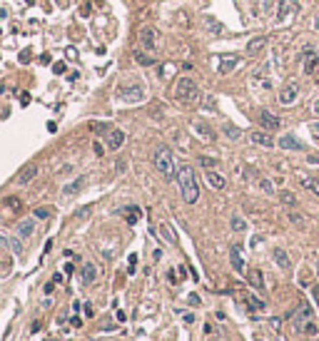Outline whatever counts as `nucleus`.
Here are the masks:
<instances>
[{"label":"nucleus","instance_id":"f257e3e1","mask_svg":"<svg viewBox=\"0 0 319 341\" xmlns=\"http://www.w3.org/2000/svg\"><path fill=\"white\" fill-rule=\"evenodd\" d=\"M177 184H180V192H182V199L187 204H195L200 199V184H197V177H195V169L189 164L177 167Z\"/></svg>","mask_w":319,"mask_h":341},{"label":"nucleus","instance_id":"f03ea898","mask_svg":"<svg viewBox=\"0 0 319 341\" xmlns=\"http://www.w3.org/2000/svg\"><path fill=\"white\" fill-rule=\"evenodd\" d=\"M152 162H155V169L165 179H177V164H175V155L169 147H157Z\"/></svg>","mask_w":319,"mask_h":341},{"label":"nucleus","instance_id":"7ed1b4c3","mask_svg":"<svg viewBox=\"0 0 319 341\" xmlns=\"http://www.w3.org/2000/svg\"><path fill=\"white\" fill-rule=\"evenodd\" d=\"M175 100L182 102V105H197L200 102V88H197V82L189 77V75H185V77L177 80V85H175Z\"/></svg>","mask_w":319,"mask_h":341},{"label":"nucleus","instance_id":"20e7f679","mask_svg":"<svg viewBox=\"0 0 319 341\" xmlns=\"http://www.w3.org/2000/svg\"><path fill=\"white\" fill-rule=\"evenodd\" d=\"M140 45H142V50H147V53H157V48H160L157 30L150 28V25L140 28Z\"/></svg>","mask_w":319,"mask_h":341},{"label":"nucleus","instance_id":"39448f33","mask_svg":"<svg viewBox=\"0 0 319 341\" xmlns=\"http://www.w3.org/2000/svg\"><path fill=\"white\" fill-rule=\"evenodd\" d=\"M300 92H302V88H300V82H287L284 88H282V92H280V105H294L297 102V97H300Z\"/></svg>","mask_w":319,"mask_h":341},{"label":"nucleus","instance_id":"423d86ee","mask_svg":"<svg viewBox=\"0 0 319 341\" xmlns=\"http://www.w3.org/2000/svg\"><path fill=\"white\" fill-rule=\"evenodd\" d=\"M297 13H300V0H280V5H277V18L280 20H287Z\"/></svg>","mask_w":319,"mask_h":341},{"label":"nucleus","instance_id":"0eeeda50","mask_svg":"<svg viewBox=\"0 0 319 341\" xmlns=\"http://www.w3.org/2000/svg\"><path fill=\"white\" fill-rule=\"evenodd\" d=\"M122 100H127V102H142L145 100V88H142L140 82L130 85V88H122Z\"/></svg>","mask_w":319,"mask_h":341},{"label":"nucleus","instance_id":"6e6552de","mask_svg":"<svg viewBox=\"0 0 319 341\" xmlns=\"http://www.w3.org/2000/svg\"><path fill=\"white\" fill-rule=\"evenodd\" d=\"M229 262H232V269H235L237 274H244V271H247L244 259H242V247H240V244L229 247Z\"/></svg>","mask_w":319,"mask_h":341},{"label":"nucleus","instance_id":"1a4fd4ad","mask_svg":"<svg viewBox=\"0 0 319 341\" xmlns=\"http://www.w3.org/2000/svg\"><path fill=\"white\" fill-rule=\"evenodd\" d=\"M260 125L264 127L267 132H272V130H280V127H282V120L277 115H272L269 110H262L260 112Z\"/></svg>","mask_w":319,"mask_h":341},{"label":"nucleus","instance_id":"9d476101","mask_svg":"<svg viewBox=\"0 0 319 341\" xmlns=\"http://www.w3.org/2000/svg\"><path fill=\"white\" fill-rule=\"evenodd\" d=\"M277 144L282 147V150H294V152H302V150H307V144H304L302 140H297L294 135H282Z\"/></svg>","mask_w":319,"mask_h":341},{"label":"nucleus","instance_id":"9b49d317","mask_svg":"<svg viewBox=\"0 0 319 341\" xmlns=\"http://www.w3.org/2000/svg\"><path fill=\"white\" fill-rule=\"evenodd\" d=\"M267 35H257V37H252L249 42H247V55L252 57V55H260L264 48H267Z\"/></svg>","mask_w":319,"mask_h":341},{"label":"nucleus","instance_id":"f8f14e48","mask_svg":"<svg viewBox=\"0 0 319 341\" xmlns=\"http://www.w3.org/2000/svg\"><path fill=\"white\" fill-rule=\"evenodd\" d=\"M249 140L254 142V144H260V147H274V140H272V135L267 132V130H257V132H249Z\"/></svg>","mask_w":319,"mask_h":341},{"label":"nucleus","instance_id":"ddd939ff","mask_svg":"<svg viewBox=\"0 0 319 341\" xmlns=\"http://www.w3.org/2000/svg\"><path fill=\"white\" fill-rule=\"evenodd\" d=\"M205 179H207V184H209L212 189H225V184H227V179L217 172V169H207V172H205Z\"/></svg>","mask_w":319,"mask_h":341},{"label":"nucleus","instance_id":"4468645a","mask_svg":"<svg viewBox=\"0 0 319 341\" xmlns=\"http://www.w3.org/2000/svg\"><path fill=\"white\" fill-rule=\"evenodd\" d=\"M122 144H125V132L122 130H110V135H108V150L115 152V150H120Z\"/></svg>","mask_w":319,"mask_h":341},{"label":"nucleus","instance_id":"2eb2a0df","mask_svg":"<svg viewBox=\"0 0 319 341\" xmlns=\"http://www.w3.org/2000/svg\"><path fill=\"white\" fill-rule=\"evenodd\" d=\"M85 184H88V177H77L75 182H70V184H65V187H62V195H65V197L80 195V192H82V187H85Z\"/></svg>","mask_w":319,"mask_h":341},{"label":"nucleus","instance_id":"dca6fc26","mask_svg":"<svg viewBox=\"0 0 319 341\" xmlns=\"http://www.w3.org/2000/svg\"><path fill=\"white\" fill-rule=\"evenodd\" d=\"M33 234H35V219L28 217V219H23V222L18 224V237L20 239H30Z\"/></svg>","mask_w":319,"mask_h":341},{"label":"nucleus","instance_id":"f3484780","mask_svg":"<svg viewBox=\"0 0 319 341\" xmlns=\"http://www.w3.org/2000/svg\"><path fill=\"white\" fill-rule=\"evenodd\" d=\"M304 55H307V57H304V72H307V75H312V72L317 70L319 55H317V50H314V48H307V50H304Z\"/></svg>","mask_w":319,"mask_h":341},{"label":"nucleus","instance_id":"a211bd4d","mask_svg":"<svg viewBox=\"0 0 319 341\" xmlns=\"http://www.w3.org/2000/svg\"><path fill=\"white\" fill-rule=\"evenodd\" d=\"M272 257H274V262H277L280 269H289V267H292V259H289V254H287L284 249H274Z\"/></svg>","mask_w":319,"mask_h":341},{"label":"nucleus","instance_id":"6ab92c4d","mask_svg":"<svg viewBox=\"0 0 319 341\" xmlns=\"http://www.w3.org/2000/svg\"><path fill=\"white\" fill-rule=\"evenodd\" d=\"M38 177V164H28L23 172L18 175V184H28L30 179H35Z\"/></svg>","mask_w":319,"mask_h":341},{"label":"nucleus","instance_id":"aec40b11","mask_svg":"<svg viewBox=\"0 0 319 341\" xmlns=\"http://www.w3.org/2000/svg\"><path fill=\"white\" fill-rule=\"evenodd\" d=\"M300 182H302V187H304L307 192H312L314 197H319V179H317V177H307V175H302Z\"/></svg>","mask_w":319,"mask_h":341},{"label":"nucleus","instance_id":"412c9836","mask_svg":"<svg viewBox=\"0 0 319 341\" xmlns=\"http://www.w3.org/2000/svg\"><path fill=\"white\" fill-rule=\"evenodd\" d=\"M247 282H249L254 289H264V279H262V271H260V269H249V271H247Z\"/></svg>","mask_w":319,"mask_h":341},{"label":"nucleus","instance_id":"4be33fe9","mask_svg":"<svg viewBox=\"0 0 319 341\" xmlns=\"http://www.w3.org/2000/svg\"><path fill=\"white\" fill-rule=\"evenodd\" d=\"M95 279H97V267L88 262V264L82 267V282H85V284H93Z\"/></svg>","mask_w":319,"mask_h":341},{"label":"nucleus","instance_id":"5701e85b","mask_svg":"<svg viewBox=\"0 0 319 341\" xmlns=\"http://www.w3.org/2000/svg\"><path fill=\"white\" fill-rule=\"evenodd\" d=\"M132 55H135V60L140 62V65H145V68L155 65V57H152V55H147V50H135Z\"/></svg>","mask_w":319,"mask_h":341},{"label":"nucleus","instance_id":"b1692460","mask_svg":"<svg viewBox=\"0 0 319 341\" xmlns=\"http://www.w3.org/2000/svg\"><path fill=\"white\" fill-rule=\"evenodd\" d=\"M192 127H195V130L200 132V137H205V140H215V132H212L209 127L205 125V122H200V120H197V122H195Z\"/></svg>","mask_w":319,"mask_h":341},{"label":"nucleus","instance_id":"393cba45","mask_svg":"<svg viewBox=\"0 0 319 341\" xmlns=\"http://www.w3.org/2000/svg\"><path fill=\"white\" fill-rule=\"evenodd\" d=\"M160 234H162V239H165V242H169V244H175V239H177L169 224H160Z\"/></svg>","mask_w":319,"mask_h":341},{"label":"nucleus","instance_id":"a878e982","mask_svg":"<svg viewBox=\"0 0 319 341\" xmlns=\"http://www.w3.org/2000/svg\"><path fill=\"white\" fill-rule=\"evenodd\" d=\"M229 227H232V232H244V229H247V222H244L240 215H232V219H229Z\"/></svg>","mask_w":319,"mask_h":341},{"label":"nucleus","instance_id":"bb28decb","mask_svg":"<svg viewBox=\"0 0 319 341\" xmlns=\"http://www.w3.org/2000/svg\"><path fill=\"white\" fill-rule=\"evenodd\" d=\"M205 25L212 30V35H220V33H222V23H217V20L212 18V15H207V18H205Z\"/></svg>","mask_w":319,"mask_h":341},{"label":"nucleus","instance_id":"cd10ccee","mask_svg":"<svg viewBox=\"0 0 319 341\" xmlns=\"http://www.w3.org/2000/svg\"><path fill=\"white\" fill-rule=\"evenodd\" d=\"M235 65H237V57H225V60L220 62V72H222V75H227V72H229L232 68H235Z\"/></svg>","mask_w":319,"mask_h":341},{"label":"nucleus","instance_id":"c85d7f7f","mask_svg":"<svg viewBox=\"0 0 319 341\" xmlns=\"http://www.w3.org/2000/svg\"><path fill=\"white\" fill-rule=\"evenodd\" d=\"M280 199H282V204H287V207H294V204H297V197L292 195L289 189H282V192H280Z\"/></svg>","mask_w":319,"mask_h":341},{"label":"nucleus","instance_id":"c756f323","mask_svg":"<svg viewBox=\"0 0 319 341\" xmlns=\"http://www.w3.org/2000/svg\"><path fill=\"white\" fill-rule=\"evenodd\" d=\"M222 132H225V137H229V140H240V135H242L235 125H225V127H222Z\"/></svg>","mask_w":319,"mask_h":341},{"label":"nucleus","instance_id":"7c9ffc66","mask_svg":"<svg viewBox=\"0 0 319 341\" xmlns=\"http://www.w3.org/2000/svg\"><path fill=\"white\" fill-rule=\"evenodd\" d=\"M247 306H252L254 311H262V309H264V302H262V299H257V296H252V294H249V296H247Z\"/></svg>","mask_w":319,"mask_h":341},{"label":"nucleus","instance_id":"2f4dec72","mask_svg":"<svg viewBox=\"0 0 319 341\" xmlns=\"http://www.w3.org/2000/svg\"><path fill=\"white\" fill-rule=\"evenodd\" d=\"M125 219L130 222V224H135V222L140 219V209H137V207H130V209L125 212Z\"/></svg>","mask_w":319,"mask_h":341},{"label":"nucleus","instance_id":"473e14b6","mask_svg":"<svg viewBox=\"0 0 319 341\" xmlns=\"http://www.w3.org/2000/svg\"><path fill=\"white\" fill-rule=\"evenodd\" d=\"M8 242H10L13 254H15V257H20V254H23V244H20V239L18 237H8Z\"/></svg>","mask_w":319,"mask_h":341},{"label":"nucleus","instance_id":"72a5a7b5","mask_svg":"<svg viewBox=\"0 0 319 341\" xmlns=\"http://www.w3.org/2000/svg\"><path fill=\"white\" fill-rule=\"evenodd\" d=\"M287 217H289V222H292V224H297V227H307V219H304L302 215H297V212H289Z\"/></svg>","mask_w":319,"mask_h":341},{"label":"nucleus","instance_id":"f704fd0d","mask_svg":"<svg viewBox=\"0 0 319 341\" xmlns=\"http://www.w3.org/2000/svg\"><path fill=\"white\" fill-rule=\"evenodd\" d=\"M302 331H304V334H309V336H317V334H319V326H317L314 322H309V319H307V322H304V326H302Z\"/></svg>","mask_w":319,"mask_h":341},{"label":"nucleus","instance_id":"c9c22d12","mask_svg":"<svg viewBox=\"0 0 319 341\" xmlns=\"http://www.w3.org/2000/svg\"><path fill=\"white\" fill-rule=\"evenodd\" d=\"M200 164H202L205 169H215V167H217V160H212V157H200Z\"/></svg>","mask_w":319,"mask_h":341},{"label":"nucleus","instance_id":"e433bc0d","mask_svg":"<svg viewBox=\"0 0 319 341\" xmlns=\"http://www.w3.org/2000/svg\"><path fill=\"white\" fill-rule=\"evenodd\" d=\"M260 189L267 192V195H274V184H272L269 179H260Z\"/></svg>","mask_w":319,"mask_h":341},{"label":"nucleus","instance_id":"4c0bfd02","mask_svg":"<svg viewBox=\"0 0 319 341\" xmlns=\"http://www.w3.org/2000/svg\"><path fill=\"white\" fill-rule=\"evenodd\" d=\"M53 215V209H48V207H40V209H35V217L38 219H48Z\"/></svg>","mask_w":319,"mask_h":341},{"label":"nucleus","instance_id":"58836bf2","mask_svg":"<svg viewBox=\"0 0 319 341\" xmlns=\"http://www.w3.org/2000/svg\"><path fill=\"white\" fill-rule=\"evenodd\" d=\"M5 207H10V212H18L20 209V199L18 197H8L5 199Z\"/></svg>","mask_w":319,"mask_h":341},{"label":"nucleus","instance_id":"ea45409f","mask_svg":"<svg viewBox=\"0 0 319 341\" xmlns=\"http://www.w3.org/2000/svg\"><path fill=\"white\" fill-rule=\"evenodd\" d=\"M53 72H65V62H55V65H53Z\"/></svg>","mask_w":319,"mask_h":341},{"label":"nucleus","instance_id":"a19ab883","mask_svg":"<svg viewBox=\"0 0 319 341\" xmlns=\"http://www.w3.org/2000/svg\"><path fill=\"white\" fill-rule=\"evenodd\" d=\"M20 62H30V50H23V55H20Z\"/></svg>","mask_w":319,"mask_h":341},{"label":"nucleus","instance_id":"79ce46f5","mask_svg":"<svg viewBox=\"0 0 319 341\" xmlns=\"http://www.w3.org/2000/svg\"><path fill=\"white\" fill-rule=\"evenodd\" d=\"M314 299H317V304H319V289H314Z\"/></svg>","mask_w":319,"mask_h":341},{"label":"nucleus","instance_id":"37998d69","mask_svg":"<svg viewBox=\"0 0 319 341\" xmlns=\"http://www.w3.org/2000/svg\"><path fill=\"white\" fill-rule=\"evenodd\" d=\"M314 28H317V30H319V15H317V18H314Z\"/></svg>","mask_w":319,"mask_h":341},{"label":"nucleus","instance_id":"c03bdc74","mask_svg":"<svg viewBox=\"0 0 319 341\" xmlns=\"http://www.w3.org/2000/svg\"><path fill=\"white\" fill-rule=\"evenodd\" d=\"M314 112H317V115H319V100H317V102H314Z\"/></svg>","mask_w":319,"mask_h":341},{"label":"nucleus","instance_id":"a18cd8bd","mask_svg":"<svg viewBox=\"0 0 319 341\" xmlns=\"http://www.w3.org/2000/svg\"><path fill=\"white\" fill-rule=\"evenodd\" d=\"M317 276H319V264H317Z\"/></svg>","mask_w":319,"mask_h":341}]
</instances>
